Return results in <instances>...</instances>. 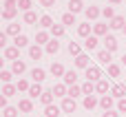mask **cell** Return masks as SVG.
<instances>
[{"label": "cell", "instance_id": "60d3db41", "mask_svg": "<svg viewBox=\"0 0 126 117\" xmlns=\"http://www.w3.org/2000/svg\"><path fill=\"white\" fill-rule=\"evenodd\" d=\"M2 117H18V106H7L2 111Z\"/></svg>", "mask_w": 126, "mask_h": 117}, {"label": "cell", "instance_id": "ee69618b", "mask_svg": "<svg viewBox=\"0 0 126 117\" xmlns=\"http://www.w3.org/2000/svg\"><path fill=\"white\" fill-rule=\"evenodd\" d=\"M29 86H31V84H29L24 77H20V80L16 82V88H18V91H29Z\"/></svg>", "mask_w": 126, "mask_h": 117}, {"label": "cell", "instance_id": "5bb4252c", "mask_svg": "<svg viewBox=\"0 0 126 117\" xmlns=\"http://www.w3.org/2000/svg\"><path fill=\"white\" fill-rule=\"evenodd\" d=\"M80 11H84V2L82 0H69V13H80Z\"/></svg>", "mask_w": 126, "mask_h": 117}, {"label": "cell", "instance_id": "f907efd6", "mask_svg": "<svg viewBox=\"0 0 126 117\" xmlns=\"http://www.w3.org/2000/svg\"><path fill=\"white\" fill-rule=\"evenodd\" d=\"M7 100H9V97H4V95L0 93V108H2V111H4V108L9 106V104H7Z\"/></svg>", "mask_w": 126, "mask_h": 117}, {"label": "cell", "instance_id": "603a6c76", "mask_svg": "<svg viewBox=\"0 0 126 117\" xmlns=\"http://www.w3.org/2000/svg\"><path fill=\"white\" fill-rule=\"evenodd\" d=\"M62 80H64L66 86H75V82H78V73H75V71H66Z\"/></svg>", "mask_w": 126, "mask_h": 117}, {"label": "cell", "instance_id": "ab89813d", "mask_svg": "<svg viewBox=\"0 0 126 117\" xmlns=\"http://www.w3.org/2000/svg\"><path fill=\"white\" fill-rule=\"evenodd\" d=\"M66 49H69V53H71V55H75V58L82 53V49H80V44H78V42H69V46H66Z\"/></svg>", "mask_w": 126, "mask_h": 117}, {"label": "cell", "instance_id": "7bdbcfd3", "mask_svg": "<svg viewBox=\"0 0 126 117\" xmlns=\"http://www.w3.org/2000/svg\"><path fill=\"white\" fill-rule=\"evenodd\" d=\"M16 13H18V9H2V18L4 20H13Z\"/></svg>", "mask_w": 126, "mask_h": 117}, {"label": "cell", "instance_id": "d4e9b609", "mask_svg": "<svg viewBox=\"0 0 126 117\" xmlns=\"http://www.w3.org/2000/svg\"><path fill=\"white\" fill-rule=\"evenodd\" d=\"M13 46H18V49H24V46H29V38H27L24 33H20L18 38H13Z\"/></svg>", "mask_w": 126, "mask_h": 117}, {"label": "cell", "instance_id": "4316f807", "mask_svg": "<svg viewBox=\"0 0 126 117\" xmlns=\"http://www.w3.org/2000/svg\"><path fill=\"white\" fill-rule=\"evenodd\" d=\"M44 51H47V53H51V55H55V53L60 51V42H58L55 38H53V40H49V44L44 46Z\"/></svg>", "mask_w": 126, "mask_h": 117}, {"label": "cell", "instance_id": "ac0fdd59", "mask_svg": "<svg viewBox=\"0 0 126 117\" xmlns=\"http://www.w3.org/2000/svg\"><path fill=\"white\" fill-rule=\"evenodd\" d=\"M95 93L97 95H109V82L102 77L100 82H95Z\"/></svg>", "mask_w": 126, "mask_h": 117}, {"label": "cell", "instance_id": "74e56055", "mask_svg": "<svg viewBox=\"0 0 126 117\" xmlns=\"http://www.w3.org/2000/svg\"><path fill=\"white\" fill-rule=\"evenodd\" d=\"M102 15H104V18H106V20H109V22H111V20H113V18H115V9H113V7H109V4H106V7H104V9H102Z\"/></svg>", "mask_w": 126, "mask_h": 117}, {"label": "cell", "instance_id": "8992f818", "mask_svg": "<svg viewBox=\"0 0 126 117\" xmlns=\"http://www.w3.org/2000/svg\"><path fill=\"white\" fill-rule=\"evenodd\" d=\"M113 106H115V97L113 95H102L100 97V108L102 111H113Z\"/></svg>", "mask_w": 126, "mask_h": 117}, {"label": "cell", "instance_id": "9a60e30c", "mask_svg": "<svg viewBox=\"0 0 126 117\" xmlns=\"http://www.w3.org/2000/svg\"><path fill=\"white\" fill-rule=\"evenodd\" d=\"M42 53H44V51H42L40 44H31V46H29V58H31V60H40Z\"/></svg>", "mask_w": 126, "mask_h": 117}, {"label": "cell", "instance_id": "db71d44e", "mask_svg": "<svg viewBox=\"0 0 126 117\" xmlns=\"http://www.w3.org/2000/svg\"><path fill=\"white\" fill-rule=\"evenodd\" d=\"M122 64H124V66H126V53H124V55H122Z\"/></svg>", "mask_w": 126, "mask_h": 117}, {"label": "cell", "instance_id": "836d02e7", "mask_svg": "<svg viewBox=\"0 0 126 117\" xmlns=\"http://www.w3.org/2000/svg\"><path fill=\"white\" fill-rule=\"evenodd\" d=\"M51 35H53L55 40L62 38V35H64V24H53V27H51Z\"/></svg>", "mask_w": 126, "mask_h": 117}, {"label": "cell", "instance_id": "30bf717a", "mask_svg": "<svg viewBox=\"0 0 126 117\" xmlns=\"http://www.w3.org/2000/svg\"><path fill=\"white\" fill-rule=\"evenodd\" d=\"M111 95H113L115 100H122V97H126V84H115V86L111 88Z\"/></svg>", "mask_w": 126, "mask_h": 117}, {"label": "cell", "instance_id": "d6a6232c", "mask_svg": "<svg viewBox=\"0 0 126 117\" xmlns=\"http://www.w3.org/2000/svg\"><path fill=\"white\" fill-rule=\"evenodd\" d=\"M82 95V86H69V91H66V97H71V100H75V97H80Z\"/></svg>", "mask_w": 126, "mask_h": 117}, {"label": "cell", "instance_id": "83f0119b", "mask_svg": "<svg viewBox=\"0 0 126 117\" xmlns=\"http://www.w3.org/2000/svg\"><path fill=\"white\" fill-rule=\"evenodd\" d=\"M111 55H113V53H109L106 49H102V51H97V60H100L102 64H106V66H109V64H113V62H111Z\"/></svg>", "mask_w": 126, "mask_h": 117}, {"label": "cell", "instance_id": "d590c367", "mask_svg": "<svg viewBox=\"0 0 126 117\" xmlns=\"http://www.w3.org/2000/svg\"><path fill=\"white\" fill-rule=\"evenodd\" d=\"M109 75L111 77H120L122 75V66L120 64H109Z\"/></svg>", "mask_w": 126, "mask_h": 117}, {"label": "cell", "instance_id": "f546056e", "mask_svg": "<svg viewBox=\"0 0 126 117\" xmlns=\"http://www.w3.org/2000/svg\"><path fill=\"white\" fill-rule=\"evenodd\" d=\"M82 95H84V97H86V95H95V84L86 80V82L82 84Z\"/></svg>", "mask_w": 126, "mask_h": 117}, {"label": "cell", "instance_id": "7c38bea8", "mask_svg": "<svg viewBox=\"0 0 126 117\" xmlns=\"http://www.w3.org/2000/svg\"><path fill=\"white\" fill-rule=\"evenodd\" d=\"M4 58H7V60H13V62L20 60V49H18V46H7V49H4Z\"/></svg>", "mask_w": 126, "mask_h": 117}, {"label": "cell", "instance_id": "d6986e66", "mask_svg": "<svg viewBox=\"0 0 126 117\" xmlns=\"http://www.w3.org/2000/svg\"><path fill=\"white\" fill-rule=\"evenodd\" d=\"M51 91H53V95H55V97H62V100H64V97H66V91H69V86L62 82V84H55Z\"/></svg>", "mask_w": 126, "mask_h": 117}, {"label": "cell", "instance_id": "8fae6325", "mask_svg": "<svg viewBox=\"0 0 126 117\" xmlns=\"http://www.w3.org/2000/svg\"><path fill=\"white\" fill-rule=\"evenodd\" d=\"M84 15H86V20H97V18L102 15V9H97V7H86V9H84Z\"/></svg>", "mask_w": 126, "mask_h": 117}, {"label": "cell", "instance_id": "52a82bcc", "mask_svg": "<svg viewBox=\"0 0 126 117\" xmlns=\"http://www.w3.org/2000/svg\"><path fill=\"white\" fill-rule=\"evenodd\" d=\"M126 27V18L124 15H115L111 22H109V29H113V31H122Z\"/></svg>", "mask_w": 126, "mask_h": 117}, {"label": "cell", "instance_id": "ba28073f", "mask_svg": "<svg viewBox=\"0 0 126 117\" xmlns=\"http://www.w3.org/2000/svg\"><path fill=\"white\" fill-rule=\"evenodd\" d=\"M82 106H84L86 111H93L95 106H100V97H95V95H86V97L82 100Z\"/></svg>", "mask_w": 126, "mask_h": 117}, {"label": "cell", "instance_id": "bcb514c9", "mask_svg": "<svg viewBox=\"0 0 126 117\" xmlns=\"http://www.w3.org/2000/svg\"><path fill=\"white\" fill-rule=\"evenodd\" d=\"M117 113H124V115H126V97L117 100Z\"/></svg>", "mask_w": 126, "mask_h": 117}, {"label": "cell", "instance_id": "4fadbf2b", "mask_svg": "<svg viewBox=\"0 0 126 117\" xmlns=\"http://www.w3.org/2000/svg\"><path fill=\"white\" fill-rule=\"evenodd\" d=\"M27 93H29V100H40V95H42L44 91H42V86H40V84H31Z\"/></svg>", "mask_w": 126, "mask_h": 117}, {"label": "cell", "instance_id": "ffe728a7", "mask_svg": "<svg viewBox=\"0 0 126 117\" xmlns=\"http://www.w3.org/2000/svg\"><path fill=\"white\" fill-rule=\"evenodd\" d=\"M18 111H22V113H31V111H33V102H31L29 97H22L20 104H18Z\"/></svg>", "mask_w": 126, "mask_h": 117}, {"label": "cell", "instance_id": "c3c4849f", "mask_svg": "<svg viewBox=\"0 0 126 117\" xmlns=\"http://www.w3.org/2000/svg\"><path fill=\"white\" fill-rule=\"evenodd\" d=\"M7 38H9V35H7L4 31H0V49H7Z\"/></svg>", "mask_w": 126, "mask_h": 117}, {"label": "cell", "instance_id": "681fc988", "mask_svg": "<svg viewBox=\"0 0 126 117\" xmlns=\"http://www.w3.org/2000/svg\"><path fill=\"white\" fill-rule=\"evenodd\" d=\"M102 117H120V113H117V111H104Z\"/></svg>", "mask_w": 126, "mask_h": 117}, {"label": "cell", "instance_id": "5b68a950", "mask_svg": "<svg viewBox=\"0 0 126 117\" xmlns=\"http://www.w3.org/2000/svg\"><path fill=\"white\" fill-rule=\"evenodd\" d=\"M29 77L33 80V84H42V82H44V77H47V71H44V69H31Z\"/></svg>", "mask_w": 126, "mask_h": 117}, {"label": "cell", "instance_id": "4dcf8cb0", "mask_svg": "<svg viewBox=\"0 0 126 117\" xmlns=\"http://www.w3.org/2000/svg\"><path fill=\"white\" fill-rule=\"evenodd\" d=\"M62 24H64V27H73V24H78V22H75V15L69 13V11L62 13Z\"/></svg>", "mask_w": 126, "mask_h": 117}, {"label": "cell", "instance_id": "11a10c76", "mask_svg": "<svg viewBox=\"0 0 126 117\" xmlns=\"http://www.w3.org/2000/svg\"><path fill=\"white\" fill-rule=\"evenodd\" d=\"M2 64H4V60H2V58H0V71H2Z\"/></svg>", "mask_w": 126, "mask_h": 117}, {"label": "cell", "instance_id": "680465c9", "mask_svg": "<svg viewBox=\"0 0 126 117\" xmlns=\"http://www.w3.org/2000/svg\"><path fill=\"white\" fill-rule=\"evenodd\" d=\"M0 117H2V115H0Z\"/></svg>", "mask_w": 126, "mask_h": 117}, {"label": "cell", "instance_id": "b9f144b4", "mask_svg": "<svg viewBox=\"0 0 126 117\" xmlns=\"http://www.w3.org/2000/svg\"><path fill=\"white\" fill-rule=\"evenodd\" d=\"M0 80H2V84H11L13 73H11V71H0Z\"/></svg>", "mask_w": 126, "mask_h": 117}, {"label": "cell", "instance_id": "7402d4cb", "mask_svg": "<svg viewBox=\"0 0 126 117\" xmlns=\"http://www.w3.org/2000/svg\"><path fill=\"white\" fill-rule=\"evenodd\" d=\"M24 71H27V64H24L22 60H16L13 66H11V73H13V75H22Z\"/></svg>", "mask_w": 126, "mask_h": 117}, {"label": "cell", "instance_id": "7dc6e473", "mask_svg": "<svg viewBox=\"0 0 126 117\" xmlns=\"http://www.w3.org/2000/svg\"><path fill=\"white\" fill-rule=\"evenodd\" d=\"M2 9H18V0H4Z\"/></svg>", "mask_w": 126, "mask_h": 117}, {"label": "cell", "instance_id": "816d5d0a", "mask_svg": "<svg viewBox=\"0 0 126 117\" xmlns=\"http://www.w3.org/2000/svg\"><path fill=\"white\" fill-rule=\"evenodd\" d=\"M40 4L49 9V7H53V4H55V0H40Z\"/></svg>", "mask_w": 126, "mask_h": 117}, {"label": "cell", "instance_id": "484cf974", "mask_svg": "<svg viewBox=\"0 0 126 117\" xmlns=\"http://www.w3.org/2000/svg\"><path fill=\"white\" fill-rule=\"evenodd\" d=\"M97 44H100V40H97V38H95L93 33H91V35H89V38L84 40V46H86L89 51H95V49H97Z\"/></svg>", "mask_w": 126, "mask_h": 117}, {"label": "cell", "instance_id": "277c9868", "mask_svg": "<svg viewBox=\"0 0 126 117\" xmlns=\"http://www.w3.org/2000/svg\"><path fill=\"white\" fill-rule=\"evenodd\" d=\"M102 42H104V49H106L109 53H115V51H117V40H115V35H104Z\"/></svg>", "mask_w": 126, "mask_h": 117}, {"label": "cell", "instance_id": "cb8c5ba5", "mask_svg": "<svg viewBox=\"0 0 126 117\" xmlns=\"http://www.w3.org/2000/svg\"><path fill=\"white\" fill-rule=\"evenodd\" d=\"M49 40H51V38H49V33H47V31H38V33H35V44H40V46L44 44V46H47V44H49Z\"/></svg>", "mask_w": 126, "mask_h": 117}, {"label": "cell", "instance_id": "9c48e42d", "mask_svg": "<svg viewBox=\"0 0 126 117\" xmlns=\"http://www.w3.org/2000/svg\"><path fill=\"white\" fill-rule=\"evenodd\" d=\"M91 33H93V24H89V22L78 24V35H80V38H84V40H86Z\"/></svg>", "mask_w": 126, "mask_h": 117}, {"label": "cell", "instance_id": "7a4b0ae2", "mask_svg": "<svg viewBox=\"0 0 126 117\" xmlns=\"http://www.w3.org/2000/svg\"><path fill=\"white\" fill-rule=\"evenodd\" d=\"M60 108H62V113H71V115H73V113L78 111V102L71 100V97H64L62 104H60Z\"/></svg>", "mask_w": 126, "mask_h": 117}, {"label": "cell", "instance_id": "9f6ffc18", "mask_svg": "<svg viewBox=\"0 0 126 117\" xmlns=\"http://www.w3.org/2000/svg\"><path fill=\"white\" fill-rule=\"evenodd\" d=\"M122 33H124V35H126V27H124V29H122Z\"/></svg>", "mask_w": 126, "mask_h": 117}, {"label": "cell", "instance_id": "6da1fadb", "mask_svg": "<svg viewBox=\"0 0 126 117\" xmlns=\"http://www.w3.org/2000/svg\"><path fill=\"white\" fill-rule=\"evenodd\" d=\"M84 77H86L89 82H93V84H95V82H100V80H102V71H100L97 66H89V69L84 71Z\"/></svg>", "mask_w": 126, "mask_h": 117}, {"label": "cell", "instance_id": "e0dca14e", "mask_svg": "<svg viewBox=\"0 0 126 117\" xmlns=\"http://www.w3.org/2000/svg\"><path fill=\"white\" fill-rule=\"evenodd\" d=\"M49 71H51V75H53V77H64V73H66V71H64V66H62L60 62H53Z\"/></svg>", "mask_w": 126, "mask_h": 117}, {"label": "cell", "instance_id": "f1b7e54d", "mask_svg": "<svg viewBox=\"0 0 126 117\" xmlns=\"http://www.w3.org/2000/svg\"><path fill=\"white\" fill-rule=\"evenodd\" d=\"M53 100H55V95H53V91H44V93L40 95V102H42L44 106H51V104H53Z\"/></svg>", "mask_w": 126, "mask_h": 117}, {"label": "cell", "instance_id": "44dd1931", "mask_svg": "<svg viewBox=\"0 0 126 117\" xmlns=\"http://www.w3.org/2000/svg\"><path fill=\"white\" fill-rule=\"evenodd\" d=\"M60 113H62V108H60V106H55V104L44 106V117H60Z\"/></svg>", "mask_w": 126, "mask_h": 117}, {"label": "cell", "instance_id": "3957f363", "mask_svg": "<svg viewBox=\"0 0 126 117\" xmlns=\"http://www.w3.org/2000/svg\"><path fill=\"white\" fill-rule=\"evenodd\" d=\"M93 35H95V38L109 35V22H95V24H93Z\"/></svg>", "mask_w": 126, "mask_h": 117}, {"label": "cell", "instance_id": "8d00e7d4", "mask_svg": "<svg viewBox=\"0 0 126 117\" xmlns=\"http://www.w3.org/2000/svg\"><path fill=\"white\" fill-rule=\"evenodd\" d=\"M16 91H18V88H16V84H4V86H2V95H4V97L16 95Z\"/></svg>", "mask_w": 126, "mask_h": 117}, {"label": "cell", "instance_id": "e575fe53", "mask_svg": "<svg viewBox=\"0 0 126 117\" xmlns=\"http://www.w3.org/2000/svg\"><path fill=\"white\" fill-rule=\"evenodd\" d=\"M24 22H27V24L40 22V20H38V13H35V11H27V13H24Z\"/></svg>", "mask_w": 126, "mask_h": 117}, {"label": "cell", "instance_id": "f6af8a7d", "mask_svg": "<svg viewBox=\"0 0 126 117\" xmlns=\"http://www.w3.org/2000/svg\"><path fill=\"white\" fill-rule=\"evenodd\" d=\"M18 9H22L24 13L31 11V0H18Z\"/></svg>", "mask_w": 126, "mask_h": 117}, {"label": "cell", "instance_id": "f5cc1de1", "mask_svg": "<svg viewBox=\"0 0 126 117\" xmlns=\"http://www.w3.org/2000/svg\"><path fill=\"white\" fill-rule=\"evenodd\" d=\"M124 0H109V4H122Z\"/></svg>", "mask_w": 126, "mask_h": 117}, {"label": "cell", "instance_id": "1f68e13d", "mask_svg": "<svg viewBox=\"0 0 126 117\" xmlns=\"http://www.w3.org/2000/svg\"><path fill=\"white\" fill-rule=\"evenodd\" d=\"M4 33L11 35V38H18V35H20V24H13V22L7 24V31H4Z\"/></svg>", "mask_w": 126, "mask_h": 117}, {"label": "cell", "instance_id": "2e32d148", "mask_svg": "<svg viewBox=\"0 0 126 117\" xmlns=\"http://www.w3.org/2000/svg\"><path fill=\"white\" fill-rule=\"evenodd\" d=\"M75 66H78V69H84V71H86V69L91 66V62H89V55L80 53V55L75 58Z\"/></svg>", "mask_w": 126, "mask_h": 117}, {"label": "cell", "instance_id": "6f0895ef", "mask_svg": "<svg viewBox=\"0 0 126 117\" xmlns=\"http://www.w3.org/2000/svg\"><path fill=\"white\" fill-rule=\"evenodd\" d=\"M0 15H2V7H0Z\"/></svg>", "mask_w": 126, "mask_h": 117}, {"label": "cell", "instance_id": "f35d334b", "mask_svg": "<svg viewBox=\"0 0 126 117\" xmlns=\"http://www.w3.org/2000/svg\"><path fill=\"white\" fill-rule=\"evenodd\" d=\"M40 27H42V29H51V27H53L51 15H40Z\"/></svg>", "mask_w": 126, "mask_h": 117}]
</instances>
